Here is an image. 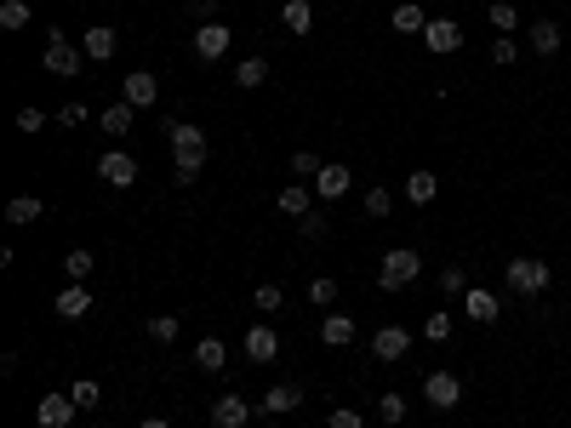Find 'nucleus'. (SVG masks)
<instances>
[{
    "label": "nucleus",
    "instance_id": "obj_1",
    "mask_svg": "<svg viewBox=\"0 0 571 428\" xmlns=\"http://www.w3.org/2000/svg\"><path fill=\"white\" fill-rule=\"evenodd\" d=\"M548 280H555V269H548L543 257H509V263H503V286L515 297H543Z\"/></svg>",
    "mask_w": 571,
    "mask_h": 428
},
{
    "label": "nucleus",
    "instance_id": "obj_2",
    "mask_svg": "<svg viewBox=\"0 0 571 428\" xmlns=\"http://www.w3.org/2000/svg\"><path fill=\"white\" fill-rule=\"evenodd\" d=\"M417 274H423V257L412 246H394V251H383V263H377V286L400 291V286H412Z\"/></svg>",
    "mask_w": 571,
    "mask_h": 428
},
{
    "label": "nucleus",
    "instance_id": "obj_3",
    "mask_svg": "<svg viewBox=\"0 0 571 428\" xmlns=\"http://www.w3.org/2000/svg\"><path fill=\"white\" fill-rule=\"evenodd\" d=\"M80 57L87 52H80L69 35H46V75H63V80L80 75Z\"/></svg>",
    "mask_w": 571,
    "mask_h": 428
},
{
    "label": "nucleus",
    "instance_id": "obj_4",
    "mask_svg": "<svg viewBox=\"0 0 571 428\" xmlns=\"http://www.w3.org/2000/svg\"><path fill=\"white\" fill-rule=\"evenodd\" d=\"M423 400H429L434 412H452V405L463 400V377H452V372H429V377H423Z\"/></svg>",
    "mask_w": 571,
    "mask_h": 428
},
{
    "label": "nucleus",
    "instance_id": "obj_5",
    "mask_svg": "<svg viewBox=\"0 0 571 428\" xmlns=\"http://www.w3.org/2000/svg\"><path fill=\"white\" fill-rule=\"evenodd\" d=\"M372 354L383 360V366L406 360V354H412V331H406V326H377V331H372Z\"/></svg>",
    "mask_w": 571,
    "mask_h": 428
},
{
    "label": "nucleus",
    "instance_id": "obj_6",
    "mask_svg": "<svg viewBox=\"0 0 571 428\" xmlns=\"http://www.w3.org/2000/svg\"><path fill=\"white\" fill-rule=\"evenodd\" d=\"M75 412H80L75 394H40V400H35V423H40V428H69Z\"/></svg>",
    "mask_w": 571,
    "mask_h": 428
},
{
    "label": "nucleus",
    "instance_id": "obj_7",
    "mask_svg": "<svg viewBox=\"0 0 571 428\" xmlns=\"http://www.w3.org/2000/svg\"><path fill=\"white\" fill-rule=\"evenodd\" d=\"M229 46H235V29H229V24H200V29H195V57L218 63Z\"/></svg>",
    "mask_w": 571,
    "mask_h": 428
},
{
    "label": "nucleus",
    "instance_id": "obj_8",
    "mask_svg": "<svg viewBox=\"0 0 571 428\" xmlns=\"http://www.w3.org/2000/svg\"><path fill=\"white\" fill-rule=\"evenodd\" d=\"M97 178L109 183V189H132V183H138V160L120 155V148H109V155L97 160Z\"/></svg>",
    "mask_w": 571,
    "mask_h": 428
},
{
    "label": "nucleus",
    "instance_id": "obj_9",
    "mask_svg": "<svg viewBox=\"0 0 571 428\" xmlns=\"http://www.w3.org/2000/svg\"><path fill=\"white\" fill-rule=\"evenodd\" d=\"M211 423L218 428H251V400L246 394H223L218 405H211Z\"/></svg>",
    "mask_w": 571,
    "mask_h": 428
},
{
    "label": "nucleus",
    "instance_id": "obj_10",
    "mask_svg": "<svg viewBox=\"0 0 571 428\" xmlns=\"http://www.w3.org/2000/svg\"><path fill=\"white\" fill-rule=\"evenodd\" d=\"M423 46L446 57V52H457V46H463V29L452 24V17H429V29H423Z\"/></svg>",
    "mask_w": 571,
    "mask_h": 428
},
{
    "label": "nucleus",
    "instance_id": "obj_11",
    "mask_svg": "<svg viewBox=\"0 0 571 428\" xmlns=\"http://www.w3.org/2000/svg\"><path fill=\"white\" fill-rule=\"evenodd\" d=\"M52 309H57L63 320H87V314H92V291H87V280H69V286L57 291Z\"/></svg>",
    "mask_w": 571,
    "mask_h": 428
},
{
    "label": "nucleus",
    "instance_id": "obj_12",
    "mask_svg": "<svg viewBox=\"0 0 571 428\" xmlns=\"http://www.w3.org/2000/svg\"><path fill=\"white\" fill-rule=\"evenodd\" d=\"M115 46H120V29H109V24H97V29L80 35V52H87L92 63H109V57H115Z\"/></svg>",
    "mask_w": 571,
    "mask_h": 428
},
{
    "label": "nucleus",
    "instance_id": "obj_13",
    "mask_svg": "<svg viewBox=\"0 0 571 428\" xmlns=\"http://www.w3.org/2000/svg\"><path fill=\"white\" fill-rule=\"evenodd\" d=\"M463 314H469V320H474V326H492V320L503 314V303H497V297H492V291H480V286H469V291H463Z\"/></svg>",
    "mask_w": 571,
    "mask_h": 428
},
{
    "label": "nucleus",
    "instance_id": "obj_14",
    "mask_svg": "<svg viewBox=\"0 0 571 428\" xmlns=\"http://www.w3.org/2000/svg\"><path fill=\"white\" fill-rule=\"evenodd\" d=\"M132 126H138V109H132L126 97H120V103H109V109L97 115V132H109V138H126Z\"/></svg>",
    "mask_w": 571,
    "mask_h": 428
},
{
    "label": "nucleus",
    "instance_id": "obj_15",
    "mask_svg": "<svg viewBox=\"0 0 571 428\" xmlns=\"http://www.w3.org/2000/svg\"><path fill=\"white\" fill-rule=\"evenodd\" d=\"M166 138H172V155H206V132L189 120H172L166 126Z\"/></svg>",
    "mask_w": 571,
    "mask_h": 428
},
{
    "label": "nucleus",
    "instance_id": "obj_16",
    "mask_svg": "<svg viewBox=\"0 0 571 428\" xmlns=\"http://www.w3.org/2000/svg\"><path fill=\"white\" fill-rule=\"evenodd\" d=\"M246 354L258 360V366L280 360V337H274V326H251V331H246Z\"/></svg>",
    "mask_w": 571,
    "mask_h": 428
},
{
    "label": "nucleus",
    "instance_id": "obj_17",
    "mask_svg": "<svg viewBox=\"0 0 571 428\" xmlns=\"http://www.w3.org/2000/svg\"><path fill=\"white\" fill-rule=\"evenodd\" d=\"M298 405H303V389H298V382H274V389L263 394V412H269V417H286V412H298Z\"/></svg>",
    "mask_w": 571,
    "mask_h": 428
},
{
    "label": "nucleus",
    "instance_id": "obj_18",
    "mask_svg": "<svg viewBox=\"0 0 571 428\" xmlns=\"http://www.w3.org/2000/svg\"><path fill=\"white\" fill-rule=\"evenodd\" d=\"M160 97V80L149 75V69H138V75H126V103L132 109H149V103Z\"/></svg>",
    "mask_w": 571,
    "mask_h": 428
},
{
    "label": "nucleus",
    "instance_id": "obj_19",
    "mask_svg": "<svg viewBox=\"0 0 571 428\" xmlns=\"http://www.w3.org/2000/svg\"><path fill=\"white\" fill-rule=\"evenodd\" d=\"M314 189H321V200H343V195H349V166L326 160V166H321V178H314Z\"/></svg>",
    "mask_w": 571,
    "mask_h": 428
},
{
    "label": "nucleus",
    "instance_id": "obj_20",
    "mask_svg": "<svg viewBox=\"0 0 571 428\" xmlns=\"http://www.w3.org/2000/svg\"><path fill=\"white\" fill-rule=\"evenodd\" d=\"M560 40H566V35H560L555 17H537V24H532V52H537V57H555Z\"/></svg>",
    "mask_w": 571,
    "mask_h": 428
},
{
    "label": "nucleus",
    "instance_id": "obj_21",
    "mask_svg": "<svg viewBox=\"0 0 571 428\" xmlns=\"http://www.w3.org/2000/svg\"><path fill=\"white\" fill-rule=\"evenodd\" d=\"M40 218H46L40 195H12V200H6V223H17V229H24V223H40Z\"/></svg>",
    "mask_w": 571,
    "mask_h": 428
},
{
    "label": "nucleus",
    "instance_id": "obj_22",
    "mask_svg": "<svg viewBox=\"0 0 571 428\" xmlns=\"http://www.w3.org/2000/svg\"><path fill=\"white\" fill-rule=\"evenodd\" d=\"M389 24H394V35H423V29H429V17H423V6H412V0H400Z\"/></svg>",
    "mask_w": 571,
    "mask_h": 428
},
{
    "label": "nucleus",
    "instance_id": "obj_23",
    "mask_svg": "<svg viewBox=\"0 0 571 428\" xmlns=\"http://www.w3.org/2000/svg\"><path fill=\"white\" fill-rule=\"evenodd\" d=\"M195 366H200V372H223V366H229V349H223L218 337H200V342H195Z\"/></svg>",
    "mask_w": 571,
    "mask_h": 428
},
{
    "label": "nucleus",
    "instance_id": "obj_24",
    "mask_svg": "<svg viewBox=\"0 0 571 428\" xmlns=\"http://www.w3.org/2000/svg\"><path fill=\"white\" fill-rule=\"evenodd\" d=\"M440 195V178H434V171H412V178H406V200L412 206H429Z\"/></svg>",
    "mask_w": 571,
    "mask_h": 428
},
{
    "label": "nucleus",
    "instance_id": "obj_25",
    "mask_svg": "<svg viewBox=\"0 0 571 428\" xmlns=\"http://www.w3.org/2000/svg\"><path fill=\"white\" fill-rule=\"evenodd\" d=\"M280 24H286L291 35H309V29H314V6H309V0H286V6H280Z\"/></svg>",
    "mask_w": 571,
    "mask_h": 428
},
{
    "label": "nucleus",
    "instance_id": "obj_26",
    "mask_svg": "<svg viewBox=\"0 0 571 428\" xmlns=\"http://www.w3.org/2000/svg\"><path fill=\"white\" fill-rule=\"evenodd\" d=\"M263 80H269V63L263 57H240L235 63V86H240V92H258Z\"/></svg>",
    "mask_w": 571,
    "mask_h": 428
},
{
    "label": "nucleus",
    "instance_id": "obj_27",
    "mask_svg": "<svg viewBox=\"0 0 571 428\" xmlns=\"http://www.w3.org/2000/svg\"><path fill=\"white\" fill-rule=\"evenodd\" d=\"M321 337L331 342V349H349V342H354V320H349V314H326Z\"/></svg>",
    "mask_w": 571,
    "mask_h": 428
},
{
    "label": "nucleus",
    "instance_id": "obj_28",
    "mask_svg": "<svg viewBox=\"0 0 571 428\" xmlns=\"http://www.w3.org/2000/svg\"><path fill=\"white\" fill-rule=\"evenodd\" d=\"M200 171H206V155H172V183H178V189H189Z\"/></svg>",
    "mask_w": 571,
    "mask_h": 428
},
{
    "label": "nucleus",
    "instance_id": "obj_29",
    "mask_svg": "<svg viewBox=\"0 0 571 428\" xmlns=\"http://www.w3.org/2000/svg\"><path fill=\"white\" fill-rule=\"evenodd\" d=\"M361 211H366V223H383L389 211H394V195L389 189H366V200H361Z\"/></svg>",
    "mask_w": 571,
    "mask_h": 428
},
{
    "label": "nucleus",
    "instance_id": "obj_30",
    "mask_svg": "<svg viewBox=\"0 0 571 428\" xmlns=\"http://www.w3.org/2000/svg\"><path fill=\"white\" fill-rule=\"evenodd\" d=\"M485 17H492L497 35H515V29H520V12L509 6V0H492V6H485Z\"/></svg>",
    "mask_w": 571,
    "mask_h": 428
},
{
    "label": "nucleus",
    "instance_id": "obj_31",
    "mask_svg": "<svg viewBox=\"0 0 571 428\" xmlns=\"http://www.w3.org/2000/svg\"><path fill=\"white\" fill-rule=\"evenodd\" d=\"M452 331H457V320L446 309H434L429 320H423V337H429V342H452Z\"/></svg>",
    "mask_w": 571,
    "mask_h": 428
},
{
    "label": "nucleus",
    "instance_id": "obj_32",
    "mask_svg": "<svg viewBox=\"0 0 571 428\" xmlns=\"http://www.w3.org/2000/svg\"><path fill=\"white\" fill-rule=\"evenodd\" d=\"M377 423H389V428H400V423H406V394H383V400H377Z\"/></svg>",
    "mask_w": 571,
    "mask_h": 428
},
{
    "label": "nucleus",
    "instance_id": "obj_33",
    "mask_svg": "<svg viewBox=\"0 0 571 428\" xmlns=\"http://www.w3.org/2000/svg\"><path fill=\"white\" fill-rule=\"evenodd\" d=\"M280 211H286V218H309V189H303V183L280 189Z\"/></svg>",
    "mask_w": 571,
    "mask_h": 428
},
{
    "label": "nucleus",
    "instance_id": "obj_34",
    "mask_svg": "<svg viewBox=\"0 0 571 428\" xmlns=\"http://www.w3.org/2000/svg\"><path fill=\"white\" fill-rule=\"evenodd\" d=\"M463 291H469V274H463L457 263H446V269H440V297L452 303V297H463Z\"/></svg>",
    "mask_w": 571,
    "mask_h": 428
},
{
    "label": "nucleus",
    "instance_id": "obj_35",
    "mask_svg": "<svg viewBox=\"0 0 571 428\" xmlns=\"http://www.w3.org/2000/svg\"><path fill=\"white\" fill-rule=\"evenodd\" d=\"M63 269H69V280H87V274H92V269H97V257H92V251H87V246H75V251H69V257H63Z\"/></svg>",
    "mask_w": 571,
    "mask_h": 428
},
{
    "label": "nucleus",
    "instance_id": "obj_36",
    "mask_svg": "<svg viewBox=\"0 0 571 428\" xmlns=\"http://www.w3.org/2000/svg\"><path fill=\"white\" fill-rule=\"evenodd\" d=\"M309 303H321V309L337 303V280H331V274H314V280H309Z\"/></svg>",
    "mask_w": 571,
    "mask_h": 428
},
{
    "label": "nucleus",
    "instance_id": "obj_37",
    "mask_svg": "<svg viewBox=\"0 0 571 428\" xmlns=\"http://www.w3.org/2000/svg\"><path fill=\"white\" fill-rule=\"evenodd\" d=\"M69 394H75V405H80V412H92V405H103V389H97V377H80Z\"/></svg>",
    "mask_w": 571,
    "mask_h": 428
},
{
    "label": "nucleus",
    "instance_id": "obj_38",
    "mask_svg": "<svg viewBox=\"0 0 571 428\" xmlns=\"http://www.w3.org/2000/svg\"><path fill=\"white\" fill-rule=\"evenodd\" d=\"M0 29H29V6L24 0H6V6H0Z\"/></svg>",
    "mask_w": 571,
    "mask_h": 428
},
{
    "label": "nucleus",
    "instance_id": "obj_39",
    "mask_svg": "<svg viewBox=\"0 0 571 428\" xmlns=\"http://www.w3.org/2000/svg\"><path fill=\"white\" fill-rule=\"evenodd\" d=\"M178 331H183L178 314H155V320H149V337H155V342H178Z\"/></svg>",
    "mask_w": 571,
    "mask_h": 428
},
{
    "label": "nucleus",
    "instance_id": "obj_40",
    "mask_svg": "<svg viewBox=\"0 0 571 428\" xmlns=\"http://www.w3.org/2000/svg\"><path fill=\"white\" fill-rule=\"evenodd\" d=\"M520 57V46H515V35H497L492 40V63H497V69H509V63Z\"/></svg>",
    "mask_w": 571,
    "mask_h": 428
},
{
    "label": "nucleus",
    "instance_id": "obj_41",
    "mask_svg": "<svg viewBox=\"0 0 571 428\" xmlns=\"http://www.w3.org/2000/svg\"><path fill=\"white\" fill-rule=\"evenodd\" d=\"M251 303H258V309L269 314V309H280V303H286V291H280V286H274V280H263L258 291H251Z\"/></svg>",
    "mask_w": 571,
    "mask_h": 428
},
{
    "label": "nucleus",
    "instance_id": "obj_42",
    "mask_svg": "<svg viewBox=\"0 0 571 428\" xmlns=\"http://www.w3.org/2000/svg\"><path fill=\"white\" fill-rule=\"evenodd\" d=\"M326 428H366V417L354 412V405H337V412L326 417Z\"/></svg>",
    "mask_w": 571,
    "mask_h": 428
},
{
    "label": "nucleus",
    "instance_id": "obj_43",
    "mask_svg": "<svg viewBox=\"0 0 571 428\" xmlns=\"http://www.w3.org/2000/svg\"><path fill=\"white\" fill-rule=\"evenodd\" d=\"M321 166H326V160H314L309 148H303V155H291V171H298V178H321Z\"/></svg>",
    "mask_w": 571,
    "mask_h": 428
},
{
    "label": "nucleus",
    "instance_id": "obj_44",
    "mask_svg": "<svg viewBox=\"0 0 571 428\" xmlns=\"http://www.w3.org/2000/svg\"><path fill=\"white\" fill-rule=\"evenodd\" d=\"M189 12L200 17V24H218V12H223V0H189Z\"/></svg>",
    "mask_w": 571,
    "mask_h": 428
},
{
    "label": "nucleus",
    "instance_id": "obj_45",
    "mask_svg": "<svg viewBox=\"0 0 571 428\" xmlns=\"http://www.w3.org/2000/svg\"><path fill=\"white\" fill-rule=\"evenodd\" d=\"M57 120H63V126H87L92 115H87V103H63V109H57Z\"/></svg>",
    "mask_w": 571,
    "mask_h": 428
},
{
    "label": "nucleus",
    "instance_id": "obj_46",
    "mask_svg": "<svg viewBox=\"0 0 571 428\" xmlns=\"http://www.w3.org/2000/svg\"><path fill=\"white\" fill-rule=\"evenodd\" d=\"M40 126H46V115H40V109H17V132H40Z\"/></svg>",
    "mask_w": 571,
    "mask_h": 428
},
{
    "label": "nucleus",
    "instance_id": "obj_47",
    "mask_svg": "<svg viewBox=\"0 0 571 428\" xmlns=\"http://www.w3.org/2000/svg\"><path fill=\"white\" fill-rule=\"evenodd\" d=\"M298 223H303L309 240H321V234H326V218H314V211H309V218H298Z\"/></svg>",
    "mask_w": 571,
    "mask_h": 428
},
{
    "label": "nucleus",
    "instance_id": "obj_48",
    "mask_svg": "<svg viewBox=\"0 0 571 428\" xmlns=\"http://www.w3.org/2000/svg\"><path fill=\"white\" fill-rule=\"evenodd\" d=\"M143 428H172V423H166V417H143Z\"/></svg>",
    "mask_w": 571,
    "mask_h": 428
},
{
    "label": "nucleus",
    "instance_id": "obj_49",
    "mask_svg": "<svg viewBox=\"0 0 571 428\" xmlns=\"http://www.w3.org/2000/svg\"><path fill=\"white\" fill-rule=\"evenodd\" d=\"M258 428H274V423H258Z\"/></svg>",
    "mask_w": 571,
    "mask_h": 428
}]
</instances>
